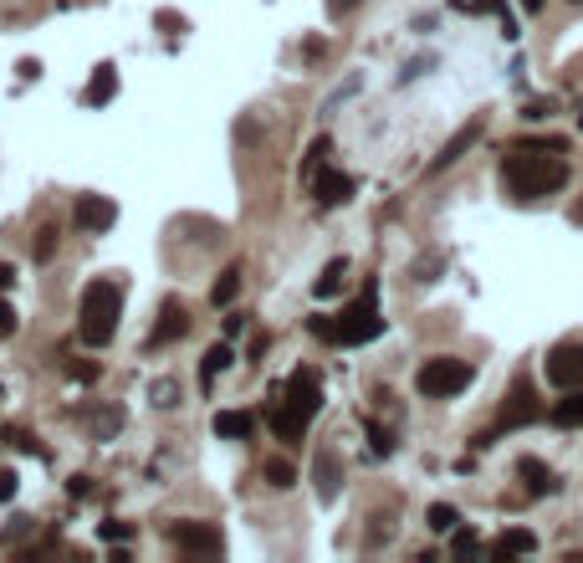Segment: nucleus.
Returning a JSON list of instances; mask_svg holds the SVG:
<instances>
[{
	"label": "nucleus",
	"mask_w": 583,
	"mask_h": 563,
	"mask_svg": "<svg viewBox=\"0 0 583 563\" xmlns=\"http://www.w3.org/2000/svg\"><path fill=\"white\" fill-rule=\"evenodd\" d=\"M502 185H507L512 200H543V195L568 185V164H563V154H543V149L517 144L502 159Z\"/></svg>",
	"instance_id": "1"
},
{
	"label": "nucleus",
	"mask_w": 583,
	"mask_h": 563,
	"mask_svg": "<svg viewBox=\"0 0 583 563\" xmlns=\"http://www.w3.org/2000/svg\"><path fill=\"white\" fill-rule=\"evenodd\" d=\"M323 410V384L312 369H297L282 389H277V415H272V430L277 441H302V430L312 425V415Z\"/></svg>",
	"instance_id": "2"
},
{
	"label": "nucleus",
	"mask_w": 583,
	"mask_h": 563,
	"mask_svg": "<svg viewBox=\"0 0 583 563\" xmlns=\"http://www.w3.org/2000/svg\"><path fill=\"white\" fill-rule=\"evenodd\" d=\"M118 313H123V282L93 277L82 287V343L103 349V343L118 333Z\"/></svg>",
	"instance_id": "3"
},
{
	"label": "nucleus",
	"mask_w": 583,
	"mask_h": 563,
	"mask_svg": "<svg viewBox=\"0 0 583 563\" xmlns=\"http://www.w3.org/2000/svg\"><path fill=\"white\" fill-rule=\"evenodd\" d=\"M384 333V313H379V287L374 282H364V292H358L348 308L333 318V343H374Z\"/></svg>",
	"instance_id": "4"
},
{
	"label": "nucleus",
	"mask_w": 583,
	"mask_h": 563,
	"mask_svg": "<svg viewBox=\"0 0 583 563\" xmlns=\"http://www.w3.org/2000/svg\"><path fill=\"white\" fill-rule=\"evenodd\" d=\"M471 384V364L466 359H425L420 374H415V389L425 400H451Z\"/></svg>",
	"instance_id": "5"
},
{
	"label": "nucleus",
	"mask_w": 583,
	"mask_h": 563,
	"mask_svg": "<svg viewBox=\"0 0 583 563\" xmlns=\"http://www.w3.org/2000/svg\"><path fill=\"white\" fill-rule=\"evenodd\" d=\"M548 384H558L563 395L568 389H583V343H558V349H548Z\"/></svg>",
	"instance_id": "6"
},
{
	"label": "nucleus",
	"mask_w": 583,
	"mask_h": 563,
	"mask_svg": "<svg viewBox=\"0 0 583 563\" xmlns=\"http://www.w3.org/2000/svg\"><path fill=\"white\" fill-rule=\"evenodd\" d=\"M532 420H543V405H537V389L532 379H517L512 384V395L502 400V430H517V425H532Z\"/></svg>",
	"instance_id": "7"
},
{
	"label": "nucleus",
	"mask_w": 583,
	"mask_h": 563,
	"mask_svg": "<svg viewBox=\"0 0 583 563\" xmlns=\"http://www.w3.org/2000/svg\"><path fill=\"white\" fill-rule=\"evenodd\" d=\"M72 221H77V231H87V236H103V231L118 221V205H113L108 195H77Z\"/></svg>",
	"instance_id": "8"
},
{
	"label": "nucleus",
	"mask_w": 583,
	"mask_h": 563,
	"mask_svg": "<svg viewBox=\"0 0 583 563\" xmlns=\"http://www.w3.org/2000/svg\"><path fill=\"white\" fill-rule=\"evenodd\" d=\"M169 538L185 548V553H210V558H220L226 553V538H220L210 523H174L169 528Z\"/></svg>",
	"instance_id": "9"
},
{
	"label": "nucleus",
	"mask_w": 583,
	"mask_h": 563,
	"mask_svg": "<svg viewBox=\"0 0 583 563\" xmlns=\"http://www.w3.org/2000/svg\"><path fill=\"white\" fill-rule=\"evenodd\" d=\"M348 195H353V180H348V175H338V169H323V175H312V200H318L323 210L348 205Z\"/></svg>",
	"instance_id": "10"
},
{
	"label": "nucleus",
	"mask_w": 583,
	"mask_h": 563,
	"mask_svg": "<svg viewBox=\"0 0 583 563\" xmlns=\"http://www.w3.org/2000/svg\"><path fill=\"white\" fill-rule=\"evenodd\" d=\"M190 333V313H185V302H164V313H159V323H154V333H149V343H174V338H185Z\"/></svg>",
	"instance_id": "11"
},
{
	"label": "nucleus",
	"mask_w": 583,
	"mask_h": 563,
	"mask_svg": "<svg viewBox=\"0 0 583 563\" xmlns=\"http://www.w3.org/2000/svg\"><path fill=\"white\" fill-rule=\"evenodd\" d=\"M517 476L527 482V492H532V497H548V492H558V476H553L543 461H537V456H522V461H517Z\"/></svg>",
	"instance_id": "12"
},
{
	"label": "nucleus",
	"mask_w": 583,
	"mask_h": 563,
	"mask_svg": "<svg viewBox=\"0 0 583 563\" xmlns=\"http://www.w3.org/2000/svg\"><path fill=\"white\" fill-rule=\"evenodd\" d=\"M491 553H497V558H527V553H537V533H527V528H507L497 543H491Z\"/></svg>",
	"instance_id": "13"
},
{
	"label": "nucleus",
	"mask_w": 583,
	"mask_h": 563,
	"mask_svg": "<svg viewBox=\"0 0 583 563\" xmlns=\"http://www.w3.org/2000/svg\"><path fill=\"white\" fill-rule=\"evenodd\" d=\"M113 93H118V67H113V62H103V67L93 72V82H87V93H82V98L93 103V108H103Z\"/></svg>",
	"instance_id": "14"
},
{
	"label": "nucleus",
	"mask_w": 583,
	"mask_h": 563,
	"mask_svg": "<svg viewBox=\"0 0 583 563\" xmlns=\"http://www.w3.org/2000/svg\"><path fill=\"white\" fill-rule=\"evenodd\" d=\"M251 430H256V420L246 410H220L215 415V436H226V441H246Z\"/></svg>",
	"instance_id": "15"
},
{
	"label": "nucleus",
	"mask_w": 583,
	"mask_h": 563,
	"mask_svg": "<svg viewBox=\"0 0 583 563\" xmlns=\"http://www.w3.org/2000/svg\"><path fill=\"white\" fill-rule=\"evenodd\" d=\"M476 134H481V123H471V128H461V134H456L451 144H445V149L435 154V164H430V169H445V164H456V159H461V154H466V149L476 144Z\"/></svg>",
	"instance_id": "16"
},
{
	"label": "nucleus",
	"mask_w": 583,
	"mask_h": 563,
	"mask_svg": "<svg viewBox=\"0 0 583 563\" xmlns=\"http://www.w3.org/2000/svg\"><path fill=\"white\" fill-rule=\"evenodd\" d=\"M236 292H241V267L231 262L226 272H220V282L210 287V302H215V308H231V302H236Z\"/></svg>",
	"instance_id": "17"
},
{
	"label": "nucleus",
	"mask_w": 583,
	"mask_h": 563,
	"mask_svg": "<svg viewBox=\"0 0 583 563\" xmlns=\"http://www.w3.org/2000/svg\"><path fill=\"white\" fill-rule=\"evenodd\" d=\"M318 497H323V502L338 497V456H333V451L318 456Z\"/></svg>",
	"instance_id": "18"
},
{
	"label": "nucleus",
	"mask_w": 583,
	"mask_h": 563,
	"mask_svg": "<svg viewBox=\"0 0 583 563\" xmlns=\"http://www.w3.org/2000/svg\"><path fill=\"white\" fill-rule=\"evenodd\" d=\"M343 277H348V262H343V256H333V262L323 267V277L312 282V292H318V297H333V292L343 287Z\"/></svg>",
	"instance_id": "19"
},
{
	"label": "nucleus",
	"mask_w": 583,
	"mask_h": 563,
	"mask_svg": "<svg viewBox=\"0 0 583 563\" xmlns=\"http://www.w3.org/2000/svg\"><path fill=\"white\" fill-rule=\"evenodd\" d=\"M553 420L558 425H583V389H568V400L553 405Z\"/></svg>",
	"instance_id": "20"
},
{
	"label": "nucleus",
	"mask_w": 583,
	"mask_h": 563,
	"mask_svg": "<svg viewBox=\"0 0 583 563\" xmlns=\"http://www.w3.org/2000/svg\"><path fill=\"white\" fill-rule=\"evenodd\" d=\"M231 359H236V354H231V343H215V349L205 354V364H200V379H215V374H226V369H231Z\"/></svg>",
	"instance_id": "21"
},
{
	"label": "nucleus",
	"mask_w": 583,
	"mask_h": 563,
	"mask_svg": "<svg viewBox=\"0 0 583 563\" xmlns=\"http://www.w3.org/2000/svg\"><path fill=\"white\" fill-rule=\"evenodd\" d=\"M266 482L287 492V487L297 482V466H292V461H282V456H272V461H266Z\"/></svg>",
	"instance_id": "22"
},
{
	"label": "nucleus",
	"mask_w": 583,
	"mask_h": 563,
	"mask_svg": "<svg viewBox=\"0 0 583 563\" xmlns=\"http://www.w3.org/2000/svg\"><path fill=\"white\" fill-rule=\"evenodd\" d=\"M456 523H461L456 507H445V502H435V507H430V528H435V533H451Z\"/></svg>",
	"instance_id": "23"
},
{
	"label": "nucleus",
	"mask_w": 583,
	"mask_h": 563,
	"mask_svg": "<svg viewBox=\"0 0 583 563\" xmlns=\"http://www.w3.org/2000/svg\"><path fill=\"white\" fill-rule=\"evenodd\" d=\"M328 149H333L328 139H318V144H312V149H307V164H302V175H318V164H323V154H328Z\"/></svg>",
	"instance_id": "24"
},
{
	"label": "nucleus",
	"mask_w": 583,
	"mask_h": 563,
	"mask_svg": "<svg viewBox=\"0 0 583 563\" xmlns=\"http://www.w3.org/2000/svg\"><path fill=\"white\" fill-rule=\"evenodd\" d=\"M369 441H374V451H379V456H389V451H394V436H389V430H379V425H369Z\"/></svg>",
	"instance_id": "25"
},
{
	"label": "nucleus",
	"mask_w": 583,
	"mask_h": 563,
	"mask_svg": "<svg viewBox=\"0 0 583 563\" xmlns=\"http://www.w3.org/2000/svg\"><path fill=\"white\" fill-rule=\"evenodd\" d=\"M16 333V308L11 302H0V338H11Z\"/></svg>",
	"instance_id": "26"
},
{
	"label": "nucleus",
	"mask_w": 583,
	"mask_h": 563,
	"mask_svg": "<svg viewBox=\"0 0 583 563\" xmlns=\"http://www.w3.org/2000/svg\"><path fill=\"white\" fill-rule=\"evenodd\" d=\"M553 108H558L553 98H532L527 103V118H553Z\"/></svg>",
	"instance_id": "27"
},
{
	"label": "nucleus",
	"mask_w": 583,
	"mask_h": 563,
	"mask_svg": "<svg viewBox=\"0 0 583 563\" xmlns=\"http://www.w3.org/2000/svg\"><path fill=\"white\" fill-rule=\"evenodd\" d=\"M52 251H57V236L47 231V236H41V241H36V262H52Z\"/></svg>",
	"instance_id": "28"
},
{
	"label": "nucleus",
	"mask_w": 583,
	"mask_h": 563,
	"mask_svg": "<svg viewBox=\"0 0 583 563\" xmlns=\"http://www.w3.org/2000/svg\"><path fill=\"white\" fill-rule=\"evenodd\" d=\"M16 497V471H0V502Z\"/></svg>",
	"instance_id": "29"
},
{
	"label": "nucleus",
	"mask_w": 583,
	"mask_h": 563,
	"mask_svg": "<svg viewBox=\"0 0 583 563\" xmlns=\"http://www.w3.org/2000/svg\"><path fill=\"white\" fill-rule=\"evenodd\" d=\"M476 543H481V538H476V533H471V528H466V533H456V543H451V548H456V553H471V548H476Z\"/></svg>",
	"instance_id": "30"
},
{
	"label": "nucleus",
	"mask_w": 583,
	"mask_h": 563,
	"mask_svg": "<svg viewBox=\"0 0 583 563\" xmlns=\"http://www.w3.org/2000/svg\"><path fill=\"white\" fill-rule=\"evenodd\" d=\"M72 374H77L82 384H93V379H98V364H72Z\"/></svg>",
	"instance_id": "31"
},
{
	"label": "nucleus",
	"mask_w": 583,
	"mask_h": 563,
	"mask_svg": "<svg viewBox=\"0 0 583 563\" xmlns=\"http://www.w3.org/2000/svg\"><path fill=\"white\" fill-rule=\"evenodd\" d=\"M154 405H174V384H154Z\"/></svg>",
	"instance_id": "32"
},
{
	"label": "nucleus",
	"mask_w": 583,
	"mask_h": 563,
	"mask_svg": "<svg viewBox=\"0 0 583 563\" xmlns=\"http://www.w3.org/2000/svg\"><path fill=\"white\" fill-rule=\"evenodd\" d=\"M128 533H133L128 523H103V538H128Z\"/></svg>",
	"instance_id": "33"
},
{
	"label": "nucleus",
	"mask_w": 583,
	"mask_h": 563,
	"mask_svg": "<svg viewBox=\"0 0 583 563\" xmlns=\"http://www.w3.org/2000/svg\"><path fill=\"white\" fill-rule=\"evenodd\" d=\"M353 6H358V0H328V11H333V16H343V11H353Z\"/></svg>",
	"instance_id": "34"
},
{
	"label": "nucleus",
	"mask_w": 583,
	"mask_h": 563,
	"mask_svg": "<svg viewBox=\"0 0 583 563\" xmlns=\"http://www.w3.org/2000/svg\"><path fill=\"white\" fill-rule=\"evenodd\" d=\"M522 11H527V16H537V11H543V0H522Z\"/></svg>",
	"instance_id": "35"
},
{
	"label": "nucleus",
	"mask_w": 583,
	"mask_h": 563,
	"mask_svg": "<svg viewBox=\"0 0 583 563\" xmlns=\"http://www.w3.org/2000/svg\"><path fill=\"white\" fill-rule=\"evenodd\" d=\"M16 277H11V267H0V287H11Z\"/></svg>",
	"instance_id": "36"
},
{
	"label": "nucleus",
	"mask_w": 583,
	"mask_h": 563,
	"mask_svg": "<svg viewBox=\"0 0 583 563\" xmlns=\"http://www.w3.org/2000/svg\"><path fill=\"white\" fill-rule=\"evenodd\" d=\"M573 6H583V0H573Z\"/></svg>",
	"instance_id": "37"
}]
</instances>
